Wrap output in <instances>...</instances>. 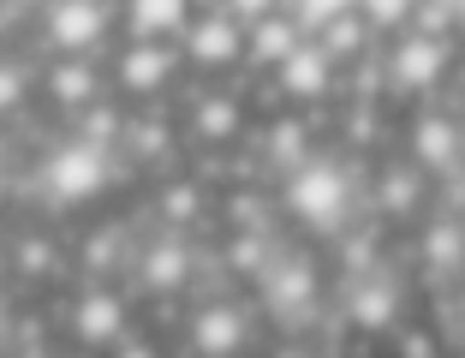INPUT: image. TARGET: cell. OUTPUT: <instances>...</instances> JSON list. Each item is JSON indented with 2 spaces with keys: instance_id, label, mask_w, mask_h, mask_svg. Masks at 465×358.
Wrapping results in <instances>:
<instances>
[{
  "instance_id": "1",
  "label": "cell",
  "mask_w": 465,
  "mask_h": 358,
  "mask_svg": "<svg viewBox=\"0 0 465 358\" xmlns=\"http://www.w3.org/2000/svg\"><path fill=\"white\" fill-rule=\"evenodd\" d=\"M48 192L60 197V204H84V197H96L102 185H108V144H60L54 155H48Z\"/></svg>"
},
{
  "instance_id": "2",
  "label": "cell",
  "mask_w": 465,
  "mask_h": 358,
  "mask_svg": "<svg viewBox=\"0 0 465 358\" xmlns=\"http://www.w3.org/2000/svg\"><path fill=\"white\" fill-rule=\"evenodd\" d=\"M287 204L299 221H311V227H334V221L346 215V174L334 162H311L292 174L287 185Z\"/></svg>"
},
{
  "instance_id": "3",
  "label": "cell",
  "mask_w": 465,
  "mask_h": 358,
  "mask_svg": "<svg viewBox=\"0 0 465 358\" xmlns=\"http://www.w3.org/2000/svg\"><path fill=\"white\" fill-rule=\"evenodd\" d=\"M400 90H430V84L448 72V42L441 36H424V30H406L394 42V60H388Z\"/></svg>"
},
{
  "instance_id": "4",
  "label": "cell",
  "mask_w": 465,
  "mask_h": 358,
  "mask_svg": "<svg viewBox=\"0 0 465 358\" xmlns=\"http://www.w3.org/2000/svg\"><path fill=\"white\" fill-rule=\"evenodd\" d=\"M185 48H192L197 66H232V60L245 55V30H239V18H232L227 6H209V13L192 25Z\"/></svg>"
},
{
  "instance_id": "5",
  "label": "cell",
  "mask_w": 465,
  "mask_h": 358,
  "mask_svg": "<svg viewBox=\"0 0 465 358\" xmlns=\"http://www.w3.org/2000/svg\"><path fill=\"white\" fill-rule=\"evenodd\" d=\"M102 30H108V6H102V0H54V6H48V36H54L66 55L96 48Z\"/></svg>"
},
{
  "instance_id": "6",
  "label": "cell",
  "mask_w": 465,
  "mask_h": 358,
  "mask_svg": "<svg viewBox=\"0 0 465 358\" xmlns=\"http://www.w3.org/2000/svg\"><path fill=\"white\" fill-rule=\"evenodd\" d=\"M329 84H334V55L322 48V42H299V48L281 60V90H287V96L316 102Z\"/></svg>"
},
{
  "instance_id": "7",
  "label": "cell",
  "mask_w": 465,
  "mask_h": 358,
  "mask_svg": "<svg viewBox=\"0 0 465 358\" xmlns=\"http://www.w3.org/2000/svg\"><path fill=\"white\" fill-rule=\"evenodd\" d=\"M262 299H269V311H281V317H299V311H311L316 299V275L311 263H269L262 269Z\"/></svg>"
},
{
  "instance_id": "8",
  "label": "cell",
  "mask_w": 465,
  "mask_h": 358,
  "mask_svg": "<svg viewBox=\"0 0 465 358\" xmlns=\"http://www.w3.org/2000/svg\"><path fill=\"white\" fill-rule=\"evenodd\" d=\"M72 329H78V341H90V346H108V341H120V329H125V304L114 299V293H84L78 299V311H72Z\"/></svg>"
},
{
  "instance_id": "9",
  "label": "cell",
  "mask_w": 465,
  "mask_h": 358,
  "mask_svg": "<svg viewBox=\"0 0 465 358\" xmlns=\"http://www.w3.org/2000/svg\"><path fill=\"white\" fill-rule=\"evenodd\" d=\"M167 72H173V55H167L162 42H143V36H137V48H125V55H120V84L132 90V96L162 90Z\"/></svg>"
},
{
  "instance_id": "10",
  "label": "cell",
  "mask_w": 465,
  "mask_h": 358,
  "mask_svg": "<svg viewBox=\"0 0 465 358\" xmlns=\"http://www.w3.org/2000/svg\"><path fill=\"white\" fill-rule=\"evenodd\" d=\"M411 155H418V167H436V174H448V167L460 162V125L441 120V114L418 120V125H411Z\"/></svg>"
},
{
  "instance_id": "11",
  "label": "cell",
  "mask_w": 465,
  "mask_h": 358,
  "mask_svg": "<svg viewBox=\"0 0 465 358\" xmlns=\"http://www.w3.org/2000/svg\"><path fill=\"white\" fill-rule=\"evenodd\" d=\"M304 42V30H299V18H274V13H262L257 25H251V42H245V55L257 60V66H281V60L292 55V48H299Z\"/></svg>"
},
{
  "instance_id": "12",
  "label": "cell",
  "mask_w": 465,
  "mask_h": 358,
  "mask_svg": "<svg viewBox=\"0 0 465 358\" xmlns=\"http://www.w3.org/2000/svg\"><path fill=\"white\" fill-rule=\"evenodd\" d=\"M185 13H192V0H125V25L143 42L173 36V30L185 25Z\"/></svg>"
},
{
  "instance_id": "13",
  "label": "cell",
  "mask_w": 465,
  "mask_h": 358,
  "mask_svg": "<svg viewBox=\"0 0 465 358\" xmlns=\"http://www.w3.org/2000/svg\"><path fill=\"white\" fill-rule=\"evenodd\" d=\"M192 346H197V353H209V358L239 353V346H245V323H239V311H227V304H209L203 317H197V329H192Z\"/></svg>"
},
{
  "instance_id": "14",
  "label": "cell",
  "mask_w": 465,
  "mask_h": 358,
  "mask_svg": "<svg viewBox=\"0 0 465 358\" xmlns=\"http://www.w3.org/2000/svg\"><path fill=\"white\" fill-rule=\"evenodd\" d=\"M346 311H352L358 329H388V323L400 317V293H394V281H358Z\"/></svg>"
},
{
  "instance_id": "15",
  "label": "cell",
  "mask_w": 465,
  "mask_h": 358,
  "mask_svg": "<svg viewBox=\"0 0 465 358\" xmlns=\"http://www.w3.org/2000/svg\"><path fill=\"white\" fill-rule=\"evenodd\" d=\"M192 275V251H185V239H155L150 251H143V281L150 287H179V281Z\"/></svg>"
},
{
  "instance_id": "16",
  "label": "cell",
  "mask_w": 465,
  "mask_h": 358,
  "mask_svg": "<svg viewBox=\"0 0 465 358\" xmlns=\"http://www.w3.org/2000/svg\"><path fill=\"white\" fill-rule=\"evenodd\" d=\"M54 96H60V108H90V96H96V72L84 66V60H66V66L54 72Z\"/></svg>"
},
{
  "instance_id": "17",
  "label": "cell",
  "mask_w": 465,
  "mask_h": 358,
  "mask_svg": "<svg viewBox=\"0 0 465 358\" xmlns=\"http://www.w3.org/2000/svg\"><path fill=\"white\" fill-rule=\"evenodd\" d=\"M197 132H203V138H232V132H239V102H227V96L197 102Z\"/></svg>"
},
{
  "instance_id": "18",
  "label": "cell",
  "mask_w": 465,
  "mask_h": 358,
  "mask_svg": "<svg viewBox=\"0 0 465 358\" xmlns=\"http://www.w3.org/2000/svg\"><path fill=\"white\" fill-rule=\"evenodd\" d=\"M292 13H299V30H322L334 18L358 13V0H292Z\"/></svg>"
},
{
  "instance_id": "19",
  "label": "cell",
  "mask_w": 465,
  "mask_h": 358,
  "mask_svg": "<svg viewBox=\"0 0 465 358\" xmlns=\"http://www.w3.org/2000/svg\"><path fill=\"white\" fill-rule=\"evenodd\" d=\"M411 6H418V0H358V18H364L370 30H394V25H406Z\"/></svg>"
},
{
  "instance_id": "20",
  "label": "cell",
  "mask_w": 465,
  "mask_h": 358,
  "mask_svg": "<svg viewBox=\"0 0 465 358\" xmlns=\"http://www.w3.org/2000/svg\"><path fill=\"white\" fill-rule=\"evenodd\" d=\"M460 257H465V234L460 227H436V234H430V263H436V269H453Z\"/></svg>"
},
{
  "instance_id": "21",
  "label": "cell",
  "mask_w": 465,
  "mask_h": 358,
  "mask_svg": "<svg viewBox=\"0 0 465 358\" xmlns=\"http://www.w3.org/2000/svg\"><path fill=\"white\" fill-rule=\"evenodd\" d=\"M269 155H274V162H299V155H304V125L281 120V125L269 132Z\"/></svg>"
},
{
  "instance_id": "22",
  "label": "cell",
  "mask_w": 465,
  "mask_h": 358,
  "mask_svg": "<svg viewBox=\"0 0 465 358\" xmlns=\"http://www.w3.org/2000/svg\"><path fill=\"white\" fill-rule=\"evenodd\" d=\"M382 204L394 209V215H400V209H411V204H418V179H411V174H388L382 179Z\"/></svg>"
},
{
  "instance_id": "23",
  "label": "cell",
  "mask_w": 465,
  "mask_h": 358,
  "mask_svg": "<svg viewBox=\"0 0 465 358\" xmlns=\"http://www.w3.org/2000/svg\"><path fill=\"white\" fill-rule=\"evenodd\" d=\"M162 215H167V221H192V215H197V192H192V185H173V192H162Z\"/></svg>"
},
{
  "instance_id": "24",
  "label": "cell",
  "mask_w": 465,
  "mask_h": 358,
  "mask_svg": "<svg viewBox=\"0 0 465 358\" xmlns=\"http://www.w3.org/2000/svg\"><path fill=\"white\" fill-rule=\"evenodd\" d=\"M18 96H25V72H18V66H0V114H13Z\"/></svg>"
},
{
  "instance_id": "25",
  "label": "cell",
  "mask_w": 465,
  "mask_h": 358,
  "mask_svg": "<svg viewBox=\"0 0 465 358\" xmlns=\"http://www.w3.org/2000/svg\"><path fill=\"white\" fill-rule=\"evenodd\" d=\"M221 6H227L232 18H245V25H257L262 13H274V0H221Z\"/></svg>"
},
{
  "instance_id": "26",
  "label": "cell",
  "mask_w": 465,
  "mask_h": 358,
  "mask_svg": "<svg viewBox=\"0 0 465 358\" xmlns=\"http://www.w3.org/2000/svg\"><path fill=\"white\" fill-rule=\"evenodd\" d=\"M84 132H90V144H102V138L114 132V114H102L96 102H90V120H84Z\"/></svg>"
},
{
  "instance_id": "27",
  "label": "cell",
  "mask_w": 465,
  "mask_h": 358,
  "mask_svg": "<svg viewBox=\"0 0 465 358\" xmlns=\"http://www.w3.org/2000/svg\"><path fill=\"white\" fill-rule=\"evenodd\" d=\"M18 263H25V269H48V245H42V239H30V245H25V257H18Z\"/></svg>"
},
{
  "instance_id": "28",
  "label": "cell",
  "mask_w": 465,
  "mask_h": 358,
  "mask_svg": "<svg viewBox=\"0 0 465 358\" xmlns=\"http://www.w3.org/2000/svg\"><path fill=\"white\" fill-rule=\"evenodd\" d=\"M448 6H453V25L465 30V0H448Z\"/></svg>"
},
{
  "instance_id": "29",
  "label": "cell",
  "mask_w": 465,
  "mask_h": 358,
  "mask_svg": "<svg viewBox=\"0 0 465 358\" xmlns=\"http://www.w3.org/2000/svg\"><path fill=\"white\" fill-rule=\"evenodd\" d=\"M0 192H6V179H0Z\"/></svg>"
},
{
  "instance_id": "30",
  "label": "cell",
  "mask_w": 465,
  "mask_h": 358,
  "mask_svg": "<svg viewBox=\"0 0 465 358\" xmlns=\"http://www.w3.org/2000/svg\"><path fill=\"white\" fill-rule=\"evenodd\" d=\"M209 6H221V0H209Z\"/></svg>"
}]
</instances>
